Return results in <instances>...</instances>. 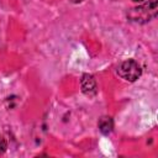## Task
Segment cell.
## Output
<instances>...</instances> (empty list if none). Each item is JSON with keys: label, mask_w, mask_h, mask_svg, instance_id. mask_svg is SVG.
I'll return each mask as SVG.
<instances>
[{"label": "cell", "mask_w": 158, "mask_h": 158, "mask_svg": "<svg viewBox=\"0 0 158 158\" xmlns=\"http://www.w3.org/2000/svg\"><path fill=\"white\" fill-rule=\"evenodd\" d=\"M156 15H157V0H149L144 5L132 9V11L128 14L130 19L137 22H147Z\"/></svg>", "instance_id": "6da1fadb"}, {"label": "cell", "mask_w": 158, "mask_h": 158, "mask_svg": "<svg viewBox=\"0 0 158 158\" xmlns=\"http://www.w3.org/2000/svg\"><path fill=\"white\" fill-rule=\"evenodd\" d=\"M141 73H142V70H141L139 64L133 59L123 60L117 67V74L127 81H135L136 79L139 78Z\"/></svg>", "instance_id": "7a4b0ae2"}, {"label": "cell", "mask_w": 158, "mask_h": 158, "mask_svg": "<svg viewBox=\"0 0 158 158\" xmlns=\"http://www.w3.org/2000/svg\"><path fill=\"white\" fill-rule=\"evenodd\" d=\"M80 85H81V91L88 96H91L96 93V81H95L94 77L90 75V74H84L83 75Z\"/></svg>", "instance_id": "3957f363"}, {"label": "cell", "mask_w": 158, "mask_h": 158, "mask_svg": "<svg viewBox=\"0 0 158 158\" xmlns=\"http://www.w3.org/2000/svg\"><path fill=\"white\" fill-rule=\"evenodd\" d=\"M114 128V122L111 120V117H101L100 121H99V130L104 133V135H107L112 131Z\"/></svg>", "instance_id": "277c9868"}, {"label": "cell", "mask_w": 158, "mask_h": 158, "mask_svg": "<svg viewBox=\"0 0 158 158\" xmlns=\"http://www.w3.org/2000/svg\"><path fill=\"white\" fill-rule=\"evenodd\" d=\"M6 147H7V143H6V141H5V138L0 136V152H5V149H6Z\"/></svg>", "instance_id": "5b68a950"}, {"label": "cell", "mask_w": 158, "mask_h": 158, "mask_svg": "<svg viewBox=\"0 0 158 158\" xmlns=\"http://www.w3.org/2000/svg\"><path fill=\"white\" fill-rule=\"evenodd\" d=\"M135 2H141V1H143V0H133Z\"/></svg>", "instance_id": "8992f818"}, {"label": "cell", "mask_w": 158, "mask_h": 158, "mask_svg": "<svg viewBox=\"0 0 158 158\" xmlns=\"http://www.w3.org/2000/svg\"><path fill=\"white\" fill-rule=\"evenodd\" d=\"M74 2H79V1H83V0H73Z\"/></svg>", "instance_id": "52a82bcc"}]
</instances>
